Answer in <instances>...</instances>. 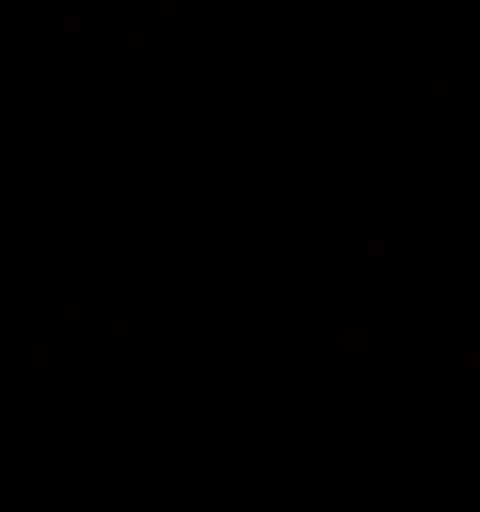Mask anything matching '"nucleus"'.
Masks as SVG:
<instances>
[]
</instances>
